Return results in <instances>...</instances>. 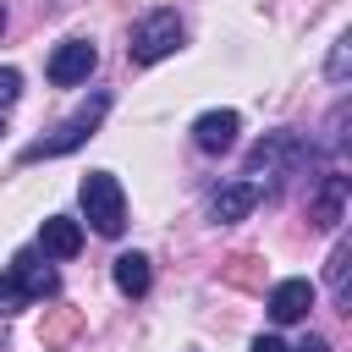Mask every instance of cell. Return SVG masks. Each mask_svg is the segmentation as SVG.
Segmentation results:
<instances>
[{"label": "cell", "instance_id": "6da1fadb", "mask_svg": "<svg viewBox=\"0 0 352 352\" xmlns=\"http://www.w3.org/2000/svg\"><path fill=\"white\" fill-rule=\"evenodd\" d=\"M77 198H82V214H88V226L99 236H121L126 231V192H121V182L110 170H88Z\"/></svg>", "mask_w": 352, "mask_h": 352}, {"label": "cell", "instance_id": "7a4b0ae2", "mask_svg": "<svg viewBox=\"0 0 352 352\" xmlns=\"http://www.w3.org/2000/svg\"><path fill=\"white\" fill-rule=\"evenodd\" d=\"M104 110H110V99H104V94H94L82 110H72V116L55 126V138L28 143V148H22V160H55V154H72L77 143H88V138H94V126L104 121Z\"/></svg>", "mask_w": 352, "mask_h": 352}, {"label": "cell", "instance_id": "3957f363", "mask_svg": "<svg viewBox=\"0 0 352 352\" xmlns=\"http://www.w3.org/2000/svg\"><path fill=\"white\" fill-rule=\"evenodd\" d=\"M176 44H182V16H176V11H148V16L132 28L126 55H132V66H154V60L176 55Z\"/></svg>", "mask_w": 352, "mask_h": 352}, {"label": "cell", "instance_id": "277c9868", "mask_svg": "<svg viewBox=\"0 0 352 352\" xmlns=\"http://www.w3.org/2000/svg\"><path fill=\"white\" fill-rule=\"evenodd\" d=\"M94 66H99V50H94L88 38H66V44L50 55V82H55V88H77V82H88Z\"/></svg>", "mask_w": 352, "mask_h": 352}, {"label": "cell", "instance_id": "5b68a950", "mask_svg": "<svg viewBox=\"0 0 352 352\" xmlns=\"http://www.w3.org/2000/svg\"><path fill=\"white\" fill-rule=\"evenodd\" d=\"M302 160H308L302 138H297V132H275V138H264V143L248 154V170H286V176H292Z\"/></svg>", "mask_w": 352, "mask_h": 352}, {"label": "cell", "instance_id": "8992f818", "mask_svg": "<svg viewBox=\"0 0 352 352\" xmlns=\"http://www.w3.org/2000/svg\"><path fill=\"white\" fill-rule=\"evenodd\" d=\"M236 132H242V116H236V110H204V116L192 121V143H198L204 154H226V148L236 143Z\"/></svg>", "mask_w": 352, "mask_h": 352}, {"label": "cell", "instance_id": "52a82bcc", "mask_svg": "<svg viewBox=\"0 0 352 352\" xmlns=\"http://www.w3.org/2000/svg\"><path fill=\"white\" fill-rule=\"evenodd\" d=\"M314 297H319V286L302 280V275H292V280H280V286L270 292V319H275V324H297V319L314 308Z\"/></svg>", "mask_w": 352, "mask_h": 352}, {"label": "cell", "instance_id": "ba28073f", "mask_svg": "<svg viewBox=\"0 0 352 352\" xmlns=\"http://www.w3.org/2000/svg\"><path fill=\"white\" fill-rule=\"evenodd\" d=\"M253 204H258V182L236 176V182H226V187L209 198V220H214V226H231V220L253 214Z\"/></svg>", "mask_w": 352, "mask_h": 352}, {"label": "cell", "instance_id": "9c48e42d", "mask_svg": "<svg viewBox=\"0 0 352 352\" xmlns=\"http://www.w3.org/2000/svg\"><path fill=\"white\" fill-rule=\"evenodd\" d=\"M11 275H16V286L28 292V302H38V297H55V292H60L55 270H50V264H38V253H16V258H11Z\"/></svg>", "mask_w": 352, "mask_h": 352}, {"label": "cell", "instance_id": "30bf717a", "mask_svg": "<svg viewBox=\"0 0 352 352\" xmlns=\"http://www.w3.org/2000/svg\"><path fill=\"white\" fill-rule=\"evenodd\" d=\"M38 248H44L50 258H72V253L82 248V226L66 220V214H50V220L38 226Z\"/></svg>", "mask_w": 352, "mask_h": 352}, {"label": "cell", "instance_id": "8fae6325", "mask_svg": "<svg viewBox=\"0 0 352 352\" xmlns=\"http://www.w3.org/2000/svg\"><path fill=\"white\" fill-rule=\"evenodd\" d=\"M116 286H121L126 297H143V292L154 286V270H148V258H143V253H121V258H116Z\"/></svg>", "mask_w": 352, "mask_h": 352}, {"label": "cell", "instance_id": "7c38bea8", "mask_svg": "<svg viewBox=\"0 0 352 352\" xmlns=\"http://www.w3.org/2000/svg\"><path fill=\"white\" fill-rule=\"evenodd\" d=\"M341 204H346V176H324V192H319V204H314V220L319 226H336L341 220Z\"/></svg>", "mask_w": 352, "mask_h": 352}, {"label": "cell", "instance_id": "4fadbf2b", "mask_svg": "<svg viewBox=\"0 0 352 352\" xmlns=\"http://www.w3.org/2000/svg\"><path fill=\"white\" fill-rule=\"evenodd\" d=\"M22 308H28V292H22L16 275L6 270V275H0V319H11V314H22Z\"/></svg>", "mask_w": 352, "mask_h": 352}, {"label": "cell", "instance_id": "5bb4252c", "mask_svg": "<svg viewBox=\"0 0 352 352\" xmlns=\"http://www.w3.org/2000/svg\"><path fill=\"white\" fill-rule=\"evenodd\" d=\"M346 258H352V248L341 242V248L330 253V292H336V297H346Z\"/></svg>", "mask_w": 352, "mask_h": 352}, {"label": "cell", "instance_id": "9a60e30c", "mask_svg": "<svg viewBox=\"0 0 352 352\" xmlns=\"http://www.w3.org/2000/svg\"><path fill=\"white\" fill-rule=\"evenodd\" d=\"M16 94H22V72L0 66V110H11V104H16Z\"/></svg>", "mask_w": 352, "mask_h": 352}, {"label": "cell", "instance_id": "2e32d148", "mask_svg": "<svg viewBox=\"0 0 352 352\" xmlns=\"http://www.w3.org/2000/svg\"><path fill=\"white\" fill-rule=\"evenodd\" d=\"M346 44H352V38H336V55H330V77H336V82L346 77Z\"/></svg>", "mask_w": 352, "mask_h": 352}, {"label": "cell", "instance_id": "e0dca14e", "mask_svg": "<svg viewBox=\"0 0 352 352\" xmlns=\"http://www.w3.org/2000/svg\"><path fill=\"white\" fill-rule=\"evenodd\" d=\"M286 352H330V346H324L319 336H302V341H297V346H286Z\"/></svg>", "mask_w": 352, "mask_h": 352}, {"label": "cell", "instance_id": "ac0fdd59", "mask_svg": "<svg viewBox=\"0 0 352 352\" xmlns=\"http://www.w3.org/2000/svg\"><path fill=\"white\" fill-rule=\"evenodd\" d=\"M253 352H286V341H280V336H258V341H253Z\"/></svg>", "mask_w": 352, "mask_h": 352}]
</instances>
